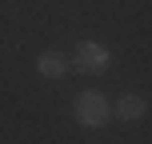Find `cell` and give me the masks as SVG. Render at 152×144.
Instances as JSON below:
<instances>
[{
	"mask_svg": "<svg viewBox=\"0 0 152 144\" xmlns=\"http://www.w3.org/2000/svg\"><path fill=\"white\" fill-rule=\"evenodd\" d=\"M72 116H76V124H84V128H104L108 116H112V108H108V100L100 96V92L88 88V92H80V96H76Z\"/></svg>",
	"mask_w": 152,
	"mask_h": 144,
	"instance_id": "obj_1",
	"label": "cell"
},
{
	"mask_svg": "<svg viewBox=\"0 0 152 144\" xmlns=\"http://www.w3.org/2000/svg\"><path fill=\"white\" fill-rule=\"evenodd\" d=\"M68 64H72L76 72H104L108 64H112V52H108L104 44H96V40H84V44L72 52Z\"/></svg>",
	"mask_w": 152,
	"mask_h": 144,
	"instance_id": "obj_2",
	"label": "cell"
},
{
	"mask_svg": "<svg viewBox=\"0 0 152 144\" xmlns=\"http://www.w3.org/2000/svg\"><path fill=\"white\" fill-rule=\"evenodd\" d=\"M68 56L64 52H56V48H48V52H40L36 56V72L44 76V80H64V76H68Z\"/></svg>",
	"mask_w": 152,
	"mask_h": 144,
	"instance_id": "obj_3",
	"label": "cell"
},
{
	"mask_svg": "<svg viewBox=\"0 0 152 144\" xmlns=\"http://www.w3.org/2000/svg\"><path fill=\"white\" fill-rule=\"evenodd\" d=\"M108 108H112V116H120V120L128 124V120H140V116L148 112V100L140 96V92H124V96L116 100V104H108Z\"/></svg>",
	"mask_w": 152,
	"mask_h": 144,
	"instance_id": "obj_4",
	"label": "cell"
}]
</instances>
